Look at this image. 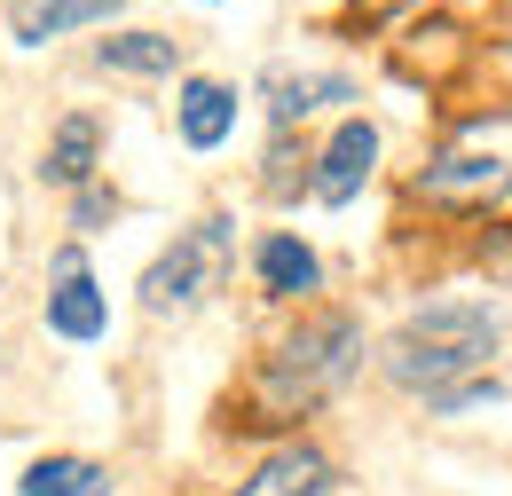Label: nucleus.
<instances>
[{
  "mask_svg": "<svg viewBox=\"0 0 512 496\" xmlns=\"http://www.w3.org/2000/svg\"><path fill=\"white\" fill-rule=\"evenodd\" d=\"M260 95H268V119L292 134V126L308 119V111H323V103H355V79H347V71H268Z\"/></svg>",
  "mask_w": 512,
  "mask_h": 496,
  "instance_id": "nucleus-7",
  "label": "nucleus"
},
{
  "mask_svg": "<svg viewBox=\"0 0 512 496\" xmlns=\"http://www.w3.org/2000/svg\"><path fill=\"white\" fill-rule=\"evenodd\" d=\"M331 489V457L323 449H276L253 481H237L229 496H323Z\"/></svg>",
  "mask_w": 512,
  "mask_h": 496,
  "instance_id": "nucleus-12",
  "label": "nucleus"
},
{
  "mask_svg": "<svg viewBox=\"0 0 512 496\" xmlns=\"http://www.w3.org/2000/svg\"><path fill=\"white\" fill-rule=\"evenodd\" d=\"M371 166H379V126H371V119H347L331 142H323V158H316V174H308V189H316L323 205H347L355 189L371 182Z\"/></svg>",
  "mask_w": 512,
  "mask_h": 496,
  "instance_id": "nucleus-6",
  "label": "nucleus"
},
{
  "mask_svg": "<svg viewBox=\"0 0 512 496\" xmlns=\"http://www.w3.org/2000/svg\"><path fill=\"white\" fill-rule=\"evenodd\" d=\"M253 276H260L268 300H300V292H316V284H323V260L300 245L292 229H268L260 252H253Z\"/></svg>",
  "mask_w": 512,
  "mask_h": 496,
  "instance_id": "nucleus-10",
  "label": "nucleus"
},
{
  "mask_svg": "<svg viewBox=\"0 0 512 496\" xmlns=\"http://www.w3.org/2000/svg\"><path fill=\"white\" fill-rule=\"evenodd\" d=\"M229 245H237V229H229L221 213L197 221L190 237H174V252H158L150 276H142V308H150V315H190L205 292H221V276H229Z\"/></svg>",
  "mask_w": 512,
  "mask_h": 496,
  "instance_id": "nucleus-4",
  "label": "nucleus"
},
{
  "mask_svg": "<svg viewBox=\"0 0 512 496\" xmlns=\"http://www.w3.org/2000/svg\"><path fill=\"white\" fill-rule=\"evenodd\" d=\"M418 205L434 213H489L512 197V111H473L442 134V150L410 182Z\"/></svg>",
  "mask_w": 512,
  "mask_h": 496,
  "instance_id": "nucleus-3",
  "label": "nucleus"
},
{
  "mask_svg": "<svg viewBox=\"0 0 512 496\" xmlns=\"http://www.w3.org/2000/svg\"><path fill=\"white\" fill-rule=\"evenodd\" d=\"M363 16H394V8H410V0H355Z\"/></svg>",
  "mask_w": 512,
  "mask_h": 496,
  "instance_id": "nucleus-16",
  "label": "nucleus"
},
{
  "mask_svg": "<svg viewBox=\"0 0 512 496\" xmlns=\"http://www.w3.org/2000/svg\"><path fill=\"white\" fill-rule=\"evenodd\" d=\"M363 363V323L355 315H308L292 339H276V355L260 363L253 378V418L245 426H284V418H300V410H316L323 394H339L347 371Z\"/></svg>",
  "mask_w": 512,
  "mask_h": 496,
  "instance_id": "nucleus-2",
  "label": "nucleus"
},
{
  "mask_svg": "<svg viewBox=\"0 0 512 496\" xmlns=\"http://www.w3.org/2000/svg\"><path fill=\"white\" fill-rule=\"evenodd\" d=\"M95 150H103V126L87 119V111H71V119L48 134V150H40V182L87 189V174H95Z\"/></svg>",
  "mask_w": 512,
  "mask_h": 496,
  "instance_id": "nucleus-11",
  "label": "nucleus"
},
{
  "mask_svg": "<svg viewBox=\"0 0 512 496\" xmlns=\"http://www.w3.org/2000/svg\"><path fill=\"white\" fill-rule=\"evenodd\" d=\"M174 126H182L190 150H221V142L237 134V87H221V79H182Z\"/></svg>",
  "mask_w": 512,
  "mask_h": 496,
  "instance_id": "nucleus-9",
  "label": "nucleus"
},
{
  "mask_svg": "<svg viewBox=\"0 0 512 496\" xmlns=\"http://www.w3.org/2000/svg\"><path fill=\"white\" fill-rule=\"evenodd\" d=\"M24 496H111V465H95V457H40L24 473Z\"/></svg>",
  "mask_w": 512,
  "mask_h": 496,
  "instance_id": "nucleus-14",
  "label": "nucleus"
},
{
  "mask_svg": "<svg viewBox=\"0 0 512 496\" xmlns=\"http://www.w3.org/2000/svg\"><path fill=\"white\" fill-rule=\"evenodd\" d=\"M489 355H497V308H473V300H442V308H418L394 339H386V378L402 386V394H426V402H442L457 394L465 378L489 371Z\"/></svg>",
  "mask_w": 512,
  "mask_h": 496,
  "instance_id": "nucleus-1",
  "label": "nucleus"
},
{
  "mask_svg": "<svg viewBox=\"0 0 512 496\" xmlns=\"http://www.w3.org/2000/svg\"><path fill=\"white\" fill-rule=\"evenodd\" d=\"M95 63H103V71H127V79H166V71L182 63V48H174L166 32H119V40L95 48Z\"/></svg>",
  "mask_w": 512,
  "mask_h": 496,
  "instance_id": "nucleus-13",
  "label": "nucleus"
},
{
  "mask_svg": "<svg viewBox=\"0 0 512 496\" xmlns=\"http://www.w3.org/2000/svg\"><path fill=\"white\" fill-rule=\"evenodd\" d=\"M48 331H56V339H71V347H95V339L111 331V308H103V292H95V276H87V252H79V245H64V252H56Z\"/></svg>",
  "mask_w": 512,
  "mask_h": 496,
  "instance_id": "nucleus-5",
  "label": "nucleus"
},
{
  "mask_svg": "<svg viewBox=\"0 0 512 496\" xmlns=\"http://www.w3.org/2000/svg\"><path fill=\"white\" fill-rule=\"evenodd\" d=\"M103 213H111V197H103V189L87 182V189H79V229H95V221H103Z\"/></svg>",
  "mask_w": 512,
  "mask_h": 496,
  "instance_id": "nucleus-15",
  "label": "nucleus"
},
{
  "mask_svg": "<svg viewBox=\"0 0 512 496\" xmlns=\"http://www.w3.org/2000/svg\"><path fill=\"white\" fill-rule=\"evenodd\" d=\"M127 0H16L8 8V32L24 40V48H40V40H64V32H87V24H111Z\"/></svg>",
  "mask_w": 512,
  "mask_h": 496,
  "instance_id": "nucleus-8",
  "label": "nucleus"
}]
</instances>
